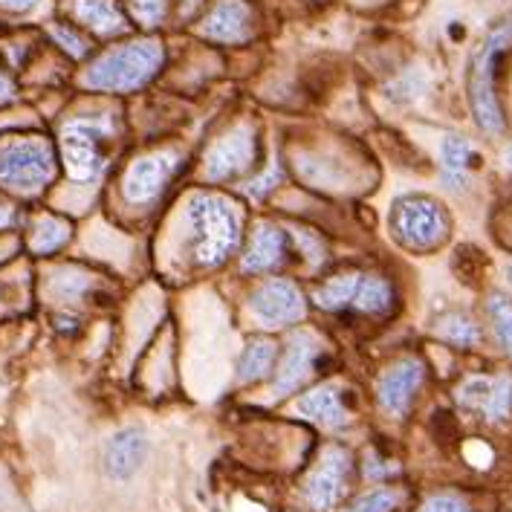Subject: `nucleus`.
<instances>
[{"instance_id":"obj_1","label":"nucleus","mask_w":512,"mask_h":512,"mask_svg":"<svg viewBox=\"0 0 512 512\" xmlns=\"http://www.w3.org/2000/svg\"><path fill=\"white\" fill-rule=\"evenodd\" d=\"M191 255L200 267H220L241 241V215L220 194H197L189 203Z\"/></svg>"},{"instance_id":"obj_2","label":"nucleus","mask_w":512,"mask_h":512,"mask_svg":"<svg viewBox=\"0 0 512 512\" xmlns=\"http://www.w3.org/2000/svg\"><path fill=\"white\" fill-rule=\"evenodd\" d=\"M160 67V41H134L128 47L110 50L102 58H96L90 70L81 76V84L87 90H102V93H131L154 79Z\"/></svg>"},{"instance_id":"obj_3","label":"nucleus","mask_w":512,"mask_h":512,"mask_svg":"<svg viewBox=\"0 0 512 512\" xmlns=\"http://www.w3.org/2000/svg\"><path fill=\"white\" fill-rule=\"evenodd\" d=\"M55 177L53 145L41 136L0 145V186L18 194H35Z\"/></svg>"},{"instance_id":"obj_4","label":"nucleus","mask_w":512,"mask_h":512,"mask_svg":"<svg viewBox=\"0 0 512 512\" xmlns=\"http://www.w3.org/2000/svg\"><path fill=\"white\" fill-rule=\"evenodd\" d=\"M510 44L512 21H507L486 38L484 47L475 55V64H472L469 99H472V110H475L478 125L489 134L504 131V116H501V105H498V96H495V67H498V58L510 50Z\"/></svg>"},{"instance_id":"obj_5","label":"nucleus","mask_w":512,"mask_h":512,"mask_svg":"<svg viewBox=\"0 0 512 512\" xmlns=\"http://www.w3.org/2000/svg\"><path fill=\"white\" fill-rule=\"evenodd\" d=\"M394 235L408 249H437L449 238V217L432 197H403L394 209Z\"/></svg>"},{"instance_id":"obj_6","label":"nucleus","mask_w":512,"mask_h":512,"mask_svg":"<svg viewBox=\"0 0 512 512\" xmlns=\"http://www.w3.org/2000/svg\"><path fill=\"white\" fill-rule=\"evenodd\" d=\"M108 128L102 122H70L61 131V160L73 180H93L105 168V145Z\"/></svg>"},{"instance_id":"obj_7","label":"nucleus","mask_w":512,"mask_h":512,"mask_svg":"<svg viewBox=\"0 0 512 512\" xmlns=\"http://www.w3.org/2000/svg\"><path fill=\"white\" fill-rule=\"evenodd\" d=\"M255 157H258V139L246 125H241L209 148V154L203 157V180L209 183L232 180L243 171H249Z\"/></svg>"},{"instance_id":"obj_8","label":"nucleus","mask_w":512,"mask_h":512,"mask_svg":"<svg viewBox=\"0 0 512 512\" xmlns=\"http://www.w3.org/2000/svg\"><path fill=\"white\" fill-rule=\"evenodd\" d=\"M180 168V154L177 151H154V154H145L136 162H131V168L125 171V180H122V194L128 203H151L165 183L174 177V171Z\"/></svg>"},{"instance_id":"obj_9","label":"nucleus","mask_w":512,"mask_h":512,"mask_svg":"<svg viewBox=\"0 0 512 512\" xmlns=\"http://www.w3.org/2000/svg\"><path fill=\"white\" fill-rule=\"evenodd\" d=\"M249 307L261 322L270 324V327L301 322L307 316V298L287 278H275V281H267L264 287H258Z\"/></svg>"},{"instance_id":"obj_10","label":"nucleus","mask_w":512,"mask_h":512,"mask_svg":"<svg viewBox=\"0 0 512 512\" xmlns=\"http://www.w3.org/2000/svg\"><path fill=\"white\" fill-rule=\"evenodd\" d=\"M458 403L463 408L481 411L486 420H504L512 405L510 377H472L458 388Z\"/></svg>"},{"instance_id":"obj_11","label":"nucleus","mask_w":512,"mask_h":512,"mask_svg":"<svg viewBox=\"0 0 512 512\" xmlns=\"http://www.w3.org/2000/svg\"><path fill=\"white\" fill-rule=\"evenodd\" d=\"M348 472H351V458L342 449H330L324 455L322 466L307 478L304 486V498L316 507V510H330L348 484Z\"/></svg>"},{"instance_id":"obj_12","label":"nucleus","mask_w":512,"mask_h":512,"mask_svg":"<svg viewBox=\"0 0 512 512\" xmlns=\"http://www.w3.org/2000/svg\"><path fill=\"white\" fill-rule=\"evenodd\" d=\"M423 362L420 359H403L397 362L385 377L379 379V405L394 414V417H403L408 411V405L414 400L420 382H423Z\"/></svg>"},{"instance_id":"obj_13","label":"nucleus","mask_w":512,"mask_h":512,"mask_svg":"<svg viewBox=\"0 0 512 512\" xmlns=\"http://www.w3.org/2000/svg\"><path fill=\"white\" fill-rule=\"evenodd\" d=\"M206 38L220 41V44H238L246 41L252 32V9L246 6V0H223L217 3V9L203 21L200 29Z\"/></svg>"},{"instance_id":"obj_14","label":"nucleus","mask_w":512,"mask_h":512,"mask_svg":"<svg viewBox=\"0 0 512 512\" xmlns=\"http://www.w3.org/2000/svg\"><path fill=\"white\" fill-rule=\"evenodd\" d=\"M145 455H148L145 434L139 429H125V432L110 437L108 449H105V469L113 481H128L139 472Z\"/></svg>"},{"instance_id":"obj_15","label":"nucleus","mask_w":512,"mask_h":512,"mask_svg":"<svg viewBox=\"0 0 512 512\" xmlns=\"http://www.w3.org/2000/svg\"><path fill=\"white\" fill-rule=\"evenodd\" d=\"M319 353H322V348L316 345V339L310 333L293 336V342L287 348V356H284V365H281V374L275 379V397L293 394L298 385L310 377V371L316 368Z\"/></svg>"},{"instance_id":"obj_16","label":"nucleus","mask_w":512,"mask_h":512,"mask_svg":"<svg viewBox=\"0 0 512 512\" xmlns=\"http://www.w3.org/2000/svg\"><path fill=\"white\" fill-rule=\"evenodd\" d=\"M284 255H287V235L272 223H261L249 246H246L241 267L246 272L272 270L284 261Z\"/></svg>"},{"instance_id":"obj_17","label":"nucleus","mask_w":512,"mask_h":512,"mask_svg":"<svg viewBox=\"0 0 512 512\" xmlns=\"http://www.w3.org/2000/svg\"><path fill=\"white\" fill-rule=\"evenodd\" d=\"M298 414L313 420V423H322L327 429H342L348 426L351 414H348V405L342 400V394L336 388H319V391H310L298 400Z\"/></svg>"},{"instance_id":"obj_18","label":"nucleus","mask_w":512,"mask_h":512,"mask_svg":"<svg viewBox=\"0 0 512 512\" xmlns=\"http://www.w3.org/2000/svg\"><path fill=\"white\" fill-rule=\"evenodd\" d=\"M76 18L96 35H119L128 29L125 12L116 6V0H76Z\"/></svg>"},{"instance_id":"obj_19","label":"nucleus","mask_w":512,"mask_h":512,"mask_svg":"<svg viewBox=\"0 0 512 512\" xmlns=\"http://www.w3.org/2000/svg\"><path fill=\"white\" fill-rule=\"evenodd\" d=\"M391 307H394V287L382 275H359L351 310L368 313V316H385Z\"/></svg>"},{"instance_id":"obj_20","label":"nucleus","mask_w":512,"mask_h":512,"mask_svg":"<svg viewBox=\"0 0 512 512\" xmlns=\"http://www.w3.org/2000/svg\"><path fill=\"white\" fill-rule=\"evenodd\" d=\"M359 275L362 272H342V275H333V278H327L324 284H319L316 290H313V301H316V307H322V310H345V307H351L353 293H356V284H359Z\"/></svg>"},{"instance_id":"obj_21","label":"nucleus","mask_w":512,"mask_h":512,"mask_svg":"<svg viewBox=\"0 0 512 512\" xmlns=\"http://www.w3.org/2000/svg\"><path fill=\"white\" fill-rule=\"evenodd\" d=\"M70 235H73V229H70L67 220L53 215L38 217V223L29 232V249L35 255H50V252L61 249L64 243L70 241Z\"/></svg>"},{"instance_id":"obj_22","label":"nucleus","mask_w":512,"mask_h":512,"mask_svg":"<svg viewBox=\"0 0 512 512\" xmlns=\"http://www.w3.org/2000/svg\"><path fill=\"white\" fill-rule=\"evenodd\" d=\"M275 356H278V345L272 339H252L241 356V368H238L241 382H258L267 377L275 365Z\"/></svg>"},{"instance_id":"obj_23","label":"nucleus","mask_w":512,"mask_h":512,"mask_svg":"<svg viewBox=\"0 0 512 512\" xmlns=\"http://www.w3.org/2000/svg\"><path fill=\"white\" fill-rule=\"evenodd\" d=\"M437 333H440L446 342L460 345V348H469V345H475V342L481 339L478 324L472 322L469 316H463V313H452V316H446L443 322L437 324Z\"/></svg>"},{"instance_id":"obj_24","label":"nucleus","mask_w":512,"mask_h":512,"mask_svg":"<svg viewBox=\"0 0 512 512\" xmlns=\"http://www.w3.org/2000/svg\"><path fill=\"white\" fill-rule=\"evenodd\" d=\"M489 319L495 327V336L501 348L512 356V301L504 296L489 298Z\"/></svg>"},{"instance_id":"obj_25","label":"nucleus","mask_w":512,"mask_h":512,"mask_svg":"<svg viewBox=\"0 0 512 512\" xmlns=\"http://www.w3.org/2000/svg\"><path fill=\"white\" fill-rule=\"evenodd\" d=\"M443 165L452 177H463V171L469 168V160H472V145L460 136H446L443 139Z\"/></svg>"},{"instance_id":"obj_26","label":"nucleus","mask_w":512,"mask_h":512,"mask_svg":"<svg viewBox=\"0 0 512 512\" xmlns=\"http://www.w3.org/2000/svg\"><path fill=\"white\" fill-rule=\"evenodd\" d=\"M397 504H400V492H394V489H377V492L362 495L348 512H394Z\"/></svg>"},{"instance_id":"obj_27","label":"nucleus","mask_w":512,"mask_h":512,"mask_svg":"<svg viewBox=\"0 0 512 512\" xmlns=\"http://www.w3.org/2000/svg\"><path fill=\"white\" fill-rule=\"evenodd\" d=\"M168 3L165 0H131V15L142 27H157L165 18Z\"/></svg>"},{"instance_id":"obj_28","label":"nucleus","mask_w":512,"mask_h":512,"mask_svg":"<svg viewBox=\"0 0 512 512\" xmlns=\"http://www.w3.org/2000/svg\"><path fill=\"white\" fill-rule=\"evenodd\" d=\"M53 38L67 50V53L73 55V58H81V55H87V41L81 38L76 29H70L67 24H55L53 27Z\"/></svg>"},{"instance_id":"obj_29","label":"nucleus","mask_w":512,"mask_h":512,"mask_svg":"<svg viewBox=\"0 0 512 512\" xmlns=\"http://www.w3.org/2000/svg\"><path fill=\"white\" fill-rule=\"evenodd\" d=\"M423 512H472V510H469L460 498H455V495H434V498L426 501Z\"/></svg>"},{"instance_id":"obj_30","label":"nucleus","mask_w":512,"mask_h":512,"mask_svg":"<svg viewBox=\"0 0 512 512\" xmlns=\"http://www.w3.org/2000/svg\"><path fill=\"white\" fill-rule=\"evenodd\" d=\"M12 99H15V84L9 81V76L0 73V105L3 102H12Z\"/></svg>"},{"instance_id":"obj_31","label":"nucleus","mask_w":512,"mask_h":512,"mask_svg":"<svg viewBox=\"0 0 512 512\" xmlns=\"http://www.w3.org/2000/svg\"><path fill=\"white\" fill-rule=\"evenodd\" d=\"M35 3H38V0H0V6H3V9H12V12H27Z\"/></svg>"},{"instance_id":"obj_32","label":"nucleus","mask_w":512,"mask_h":512,"mask_svg":"<svg viewBox=\"0 0 512 512\" xmlns=\"http://www.w3.org/2000/svg\"><path fill=\"white\" fill-rule=\"evenodd\" d=\"M12 223V209L6 203H0V226H9Z\"/></svg>"},{"instance_id":"obj_33","label":"nucleus","mask_w":512,"mask_h":512,"mask_svg":"<svg viewBox=\"0 0 512 512\" xmlns=\"http://www.w3.org/2000/svg\"><path fill=\"white\" fill-rule=\"evenodd\" d=\"M507 165L512 168V145H510V151H507Z\"/></svg>"},{"instance_id":"obj_34","label":"nucleus","mask_w":512,"mask_h":512,"mask_svg":"<svg viewBox=\"0 0 512 512\" xmlns=\"http://www.w3.org/2000/svg\"><path fill=\"white\" fill-rule=\"evenodd\" d=\"M3 252H6V246H3V243H0V261H3V258H6V255H3Z\"/></svg>"},{"instance_id":"obj_35","label":"nucleus","mask_w":512,"mask_h":512,"mask_svg":"<svg viewBox=\"0 0 512 512\" xmlns=\"http://www.w3.org/2000/svg\"><path fill=\"white\" fill-rule=\"evenodd\" d=\"M507 278H510V284H512V264H510V270H507Z\"/></svg>"}]
</instances>
